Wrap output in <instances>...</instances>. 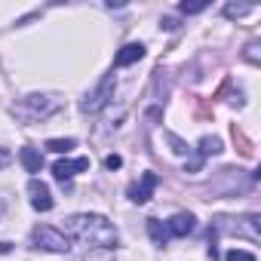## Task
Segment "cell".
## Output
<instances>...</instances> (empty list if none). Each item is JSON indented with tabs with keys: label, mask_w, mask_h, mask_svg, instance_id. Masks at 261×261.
I'll return each instance as SVG.
<instances>
[{
	"label": "cell",
	"mask_w": 261,
	"mask_h": 261,
	"mask_svg": "<svg viewBox=\"0 0 261 261\" xmlns=\"http://www.w3.org/2000/svg\"><path fill=\"white\" fill-rule=\"evenodd\" d=\"M19 157H22V163H25V169H28V172H31V175L37 178V172L43 169V157H40V151H37L34 145H25Z\"/></svg>",
	"instance_id": "30bf717a"
},
{
	"label": "cell",
	"mask_w": 261,
	"mask_h": 261,
	"mask_svg": "<svg viewBox=\"0 0 261 261\" xmlns=\"http://www.w3.org/2000/svg\"><path fill=\"white\" fill-rule=\"evenodd\" d=\"M7 252H13V243H0V255H7Z\"/></svg>",
	"instance_id": "44dd1931"
},
{
	"label": "cell",
	"mask_w": 261,
	"mask_h": 261,
	"mask_svg": "<svg viewBox=\"0 0 261 261\" xmlns=\"http://www.w3.org/2000/svg\"><path fill=\"white\" fill-rule=\"evenodd\" d=\"M209 4H206V0H197V4H188V0H185V4H178V10L185 13V16H197V13H203Z\"/></svg>",
	"instance_id": "2e32d148"
},
{
	"label": "cell",
	"mask_w": 261,
	"mask_h": 261,
	"mask_svg": "<svg viewBox=\"0 0 261 261\" xmlns=\"http://www.w3.org/2000/svg\"><path fill=\"white\" fill-rule=\"evenodd\" d=\"M142 59H145V46H142V43H126V46L117 53L114 65H117V68H126V65H136V62H142Z\"/></svg>",
	"instance_id": "9c48e42d"
},
{
	"label": "cell",
	"mask_w": 261,
	"mask_h": 261,
	"mask_svg": "<svg viewBox=\"0 0 261 261\" xmlns=\"http://www.w3.org/2000/svg\"><path fill=\"white\" fill-rule=\"evenodd\" d=\"M148 233H151L154 246H166V243H169V230H166V224H160L157 218H148Z\"/></svg>",
	"instance_id": "7c38bea8"
},
{
	"label": "cell",
	"mask_w": 261,
	"mask_h": 261,
	"mask_svg": "<svg viewBox=\"0 0 261 261\" xmlns=\"http://www.w3.org/2000/svg\"><path fill=\"white\" fill-rule=\"evenodd\" d=\"M89 169V157H77V160H59L56 166H53V175L71 191V178L74 175H80V172H86Z\"/></svg>",
	"instance_id": "277c9868"
},
{
	"label": "cell",
	"mask_w": 261,
	"mask_h": 261,
	"mask_svg": "<svg viewBox=\"0 0 261 261\" xmlns=\"http://www.w3.org/2000/svg\"><path fill=\"white\" fill-rule=\"evenodd\" d=\"M255 49H258V43H249V53H246V59H249L252 65H258V53H255Z\"/></svg>",
	"instance_id": "d6986e66"
},
{
	"label": "cell",
	"mask_w": 261,
	"mask_h": 261,
	"mask_svg": "<svg viewBox=\"0 0 261 261\" xmlns=\"http://www.w3.org/2000/svg\"><path fill=\"white\" fill-rule=\"evenodd\" d=\"M28 194H31V206H34L37 212H49V209L56 206V200H53L49 188H46L40 178H31V181H28Z\"/></svg>",
	"instance_id": "52a82bcc"
},
{
	"label": "cell",
	"mask_w": 261,
	"mask_h": 261,
	"mask_svg": "<svg viewBox=\"0 0 261 261\" xmlns=\"http://www.w3.org/2000/svg\"><path fill=\"white\" fill-rule=\"evenodd\" d=\"M111 98H114V74H108V77L98 83V89L89 92V95L80 101V108H83V114H98Z\"/></svg>",
	"instance_id": "3957f363"
},
{
	"label": "cell",
	"mask_w": 261,
	"mask_h": 261,
	"mask_svg": "<svg viewBox=\"0 0 261 261\" xmlns=\"http://www.w3.org/2000/svg\"><path fill=\"white\" fill-rule=\"evenodd\" d=\"M120 166H123V157H117V154L105 157V169H120Z\"/></svg>",
	"instance_id": "ac0fdd59"
},
{
	"label": "cell",
	"mask_w": 261,
	"mask_h": 261,
	"mask_svg": "<svg viewBox=\"0 0 261 261\" xmlns=\"http://www.w3.org/2000/svg\"><path fill=\"white\" fill-rule=\"evenodd\" d=\"M224 261H258V258H255L252 252H246V249H227Z\"/></svg>",
	"instance_id": "9a60e30c"
},
{
	"label": "cell",
	"mask_w": 261,
	"mask_h": 261,
	"mask_svg": "<svg viewBox=\"0 0 261 261\" xmlns=\"http://www.w3.org/2000/svg\"><path fill=\"white\" fill-rule=\"evenodd\" d=\"M224 151V145H221V139H215V136H203L200 139V148H197V157H209V154H221Z\"/></svg>",
	"instance_id": "8fae6325"
},
{
	"label": "cell",
	"mask_w": 261,
	"mask_h": 261,
	"mask_svg": "<svg viewBox=\"0 0 261 261\" xmlns=\"http://www.w3.org/2000/svg\"><path fill=\"white\" fill-rule=\"evenodd\" d=\"M194 227H197V218H194L191 212H175V215L166 221L169 237H188V233H194Z\"/></svg>",
	"instance_id": "ba28073f"
},
{
	"label": "cell",
	"mask_w": 261,
	"mask_h": 261,
	"mask_svg": "<svg viewBox=\"0 0 261 261\" xmlns=\"http://www.w3.org/2000/svg\"><path fill=\"white\" fill-rule=\"evenodd\" d=\"M157 185H160V175H157V172H142V178H139L133 188H129V200L139 203V206H142V203H148Z\"/></svg>",
	"instance_id": "5b68a950"
},
{
	"label": "cell",
	"mask_w": 261,
	"mask_h": 261,
	"mask_svg": "<svg viewBox=\"0 0 261 261\" xmlns=\"http://www.w3.org/2000/svg\"><path fill=\"white\" fill-rule=\"evenodd\" d=\"M59 108V101H53L49 95H28L22 111H28V120H37V117H49L53 111Z\"/></svg>",
	"instance_id": "8992f818"
},
{
	"label": "cell",
	"mask_w": 261,
	"mask_h": 261,
	"mask_svg": "<svg viewBox=\"0 0 261 261\" xmlns=\"http://www.w3.org/2000/svg\"><path fill=\"white\" fill-rule=\"evenodd\" d=\"M31 243H34L37 249H46V252H68V249H71L68 237H65L62 230L49 227V224L34 227V230H31Z\"/></svg>",
	"instance_id": "7a4b0ae2"
},
{
	"label": "cell",
	"mask_w": 261,
	"mask_h": 261,
	"mask_svg": "<svg viewBox=\"0 0 261 261\" xmlns=\"http://www.w3.org/2000/svg\"><path fill=\"white\" fill-rule=\"evenodd\" d=\"M10 160H13V154H10L7 148H0V169H4V166H7Z\"/></svg>",
	"instance_id": "ffe728a7"
},
{
	"label": "cell",
	"mask_w": 261,
	"mask_h": 261,
	"mask_svg": "<svg viewBox=\"0 0 261 261\" xmlns=\"http://www.w3.org/2000/svg\"><path fill=\"white\" fill-rule=\"evenodd\" d=\"M249 13H255V4H227L224 7L227 19H240V16H249Z\"/></svg>",
	"instance_id": "5bb4252c"
},
{
	"label": "cell",
	"mask_w": 261,
	"mask_h": 261,
	"mask_svg": "<svg viewBox=\"0 0 261 261\" xmlns=\"http://www.w3.org/2000/svg\"><path fill=\"white\" fill-rule=\"evenodd\" d=\"M65 237H74L86 249H114L117 246V227L105 215H71L65 218Z\"/></svg>",
	"instance_id": "6da1fadb"
},
{
	"label": "cell",
	"mask_w": 261,
	"mask_h": 261,
	"mask_svg": "<svg viewBox=\"0 0 261 261\" xmlns=\"http://www.w3.org/2000/svg\"><path fill=\"white\" fill-rule=\"evenodd\" d=\"M166 139H169V145H172V151H175V154H188V151H191V148L175 136V133H166Z\"/></svg>",
	"instance_id": "e0dca14e"
},
{
	"label": "cell",
	"mask_w": 261,
	"mask_h": 261,
	"mask_svg": "<svg viewBox=\"0 0 261 261\" xmlns=\"http://www.w3.org/2000/svg\"><path fill=\"white\" fill-rule=\"evenodd\" d=\"M71 148H77V139H49L46 142V151H53V154H68Z\"/></svg>",
	"instance_id": "4fadbf2b"
}]
</instances>
